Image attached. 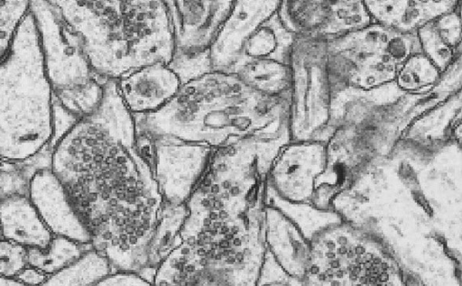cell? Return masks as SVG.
Instances as JSON below:
<instances>
[{"mask_svg":"<svg viewBox=\"0 0 462 286\" xmlns=\"http://www.w3.org/2000/svg\"><path fill=\"white\" fill-rule=\"evenodd\" d=\"M258 286H292L290 282L284 281H273L261 283Z\"/></svg>","mask_w":462,"mask_h":286,"instance_id":"obj_17","label":"cell"},{"mask_svg":"<svg viewBox=\"0 0 462 286\" xmlns=\"http://www.w3.org/2000/svg\"><path fill=\"white\" fill-rule=\"evenodd\" d=\"M200 182H202V183H204V184H206V185H210L212 182H218V183H219V181H218L216 178H214V177H209V178H208V180H206L205 181H200ZM219 184H220V183H219ZM220 185H221V184H220ZM221 186H222V185H221ZM222 187H223V186H222ZM230 187H231V186H230ZM230 187H228V188H229V190H230L231 192H233V191L230 189ZM223 188H225V187H223ZM248 192H249V193H251V194H252V196H253L255 199L260 200V201H263V199L261 198L260 195H259L255 190H252V191H248ZM233 193H235V192H233ZM245 193H247V192H245ZM235 194H242V193H235Z\"/></svg>","mask_w":462,"mask_h":286,"instance_id":"obj_16","label":"cell"},{"mask_svg":"<svg viewBox=\"0 0 462 286\" xmlns=\"http://www.w3.org/2000/svg\"><path fill=\"white\" fill-rule=\"evenodd\" d=\"M90 248L61 235H53L45 249H27L28 265L46 275H56L79 260Z\"/></svg>","mask_w":462,"mask_h":286,"instance_id":"obj_10","label":"cell"},{"mask_svg":"<svg viewBox=\"0 0 462 286\" xmlns=\"http://www.w3.org/2000/svg\"><path fill=\"white\" fill-rule=\"evenodd\" d=\"M408 286H422L421 284H420L418 281H416L415 280L411 279L409 277L408 279Z\"/></svg>","mask_w":462,"mask_h":286,"instance_id":"obj_18","label":"cell"},{"mask_svg":"<svg viewBox=\"0 0 462 286\" xmlns=\"http://www.w3.org/2000/svg\"><path fill=\"white\" fill-rule=\"evenodd\" d=\"M27 196L53 235L90 246L91 236L85 222L49 167H41L33 172Z\"/></svg>","mask_w":462,"mask_h":286,"instance_id":"obj_6","label":"cell"},{"mask_svg":"<svg viewBox=\"0 0 462 286\" xmlns=\"http://www.w3.org/2000/svg\"><path fill=\"white\" fill-rule=\"evenodd\" d=\"M16 277L28 286H42L51 278L31 265L23 268Z\"/></svg>","mask_w":462,"mask_h":286,"instance_id":"obj_14","label":"cell"},{"mask_svg":"<svg viewBox=\"0 0 462 286\" xmlns=\"http://www.w3.org/2000/svg\"><path fill=\"white\" fill-rule=\"evenodd\" d=\"M309 238L310 262L301 286H408L409 277L384 244L339 217Z\"/></svg>","mask_w":462,"mask_h":286,"instance_id":"obj_4","label":"cell"},{"mask_svg":"<svg viewBox=\"0 0 462 286\" xmlns=\"http://www.w3.org/2000/svg\"><path fill=\"white\" fill-rule=\"evenodd\" d=\"M327 149L320 143L287 148L273 164L272 183L281 198L293 204H310L317 177L327 169Z\"/></svg>","mask_w":462,"mask_h":286,"instance_id":"obj_7","label":"cell"},{"mask_svg":"<svg viewBox=\"0 0 462 286\" xmlns=\"http://www.w3.org/2000/svg\"><path fill=\"white\" fill-rule=\"evenodd\" d=\"M28 161L19 162L0 157V200L14 195H27L31 177L41 168L29 165Z\"/></svg>","mask_w":462,"mask_h":286,"instance_id":"obj_11","label":"cell"},{"mask_svg":"<svg viewBox=\"0 0 462 286\" xmlns=\"http://www.w3.org/2000/svg\"><path fill=\"white\" fill-rule=\"evenodd\" d=\"M131 138L79 122L54 143L49 168L113 271L153 270V244L166 206L149 162Z\"/></svg>","mask_w":462,"mask_h":286,"instance_id":"obj_1","label":"cell"},{"mask_svg":"<svg viewBox=\"0 0 462 286\" xmlns=\"http://www.w3.org/2000/svg\"><path fill=\"white\" fill-rule=\"evenodd\" d=\"M263 230L267 253L285 275L300 283L310 262L309 236L287 213L267 204Z\"/></svg>","mask_w":462,"mask_h":286,"instance_id":"obj_8","label":"cell"},{"mask_svg":"<svg viewBox=\"0 0 462 286\" xmlns=\"http://www.w3.org/2000/svg\"><path fill=\"white\" fill-rule=\"evenodd\" d=\"M30 12L38 31L52 94L91 83L81 40L65 21L54 1H30Z\"/></svg>","mask_w":462,"mask_h":286,"instance_id":"obj_5","label":"cell"},{"mask_svg":"<svg viewBox=\"0 0 462 286\" xmlns=\"http://www.w3.org/2000/svg\"><path fill=\"white\" fill-rule=\"evenodd\" d=\"M87 286H153L142 273L112 271Z\"/></svg>","mask_w":462,"mask_h":286,"instance_id":"obj_13","label":"cell"},{"mask_svg":"<svg viewBox=\"0 0 462 286\" xmlns=\"http://www.w3.org/2000/svg\"><path fill=\"white\" fill-rule=\"evenodd\" d=\"M54 135L53 94L29 9L0 61V157L31 161Z\"/></svg>","mask_w":462,"mask_h":286,"instance_id":"obj_3","label":"cell"},{"mask_svg":"<svg viewBox=\"0 0 462 286\" xmlns=\"http://www.w3.org/2000/svg\"><path fill=\"white\" fill-rule=\"evenodd\" d=\"M209 177H214V178H216L215 176H212V175H209V174H208V176H206V177H205L202 180H200V181H205V180H208ZM216 179H217V178H216ZM219 183H220V182H219ZM225 188H226V187H225ZM227 188H228V187H227ZM251 191H252V190H251ZM255 191H256L259 195L261 194L258 190H255ZM233 192H234V191H233ZM244 193H245V192H244ZM260 197L262 198V196H261V195H260Z\"/></svg>","mask_w":462,"mask_h":286,"instance_id":"obj_19","label":"cell"},{"mask_svg":"<svg viewBox=\"0 0 462 286\" xmlns=\"http://www.w3.org/2000/svg\"><path fill=\"white\" fill-rule=\"evenodd\" d=\"M0 229L2 238L27 249H45L53 237L27 195L0 200Z\"/></svg>","mask_w":462,"mask_h":286,"instance_id":"obj_9","label":"cell"},{"mask_svg":"<svg viewBox=\"0 0 462 286\" xmlns=\"http://www.w3.org/2000/svg\"><path fill=\"white\" fill-rule=\"evenodd\" d=\"M27 265V248L1 238L0 276L16 277Z\"/></svg>","mask_w":462,"mask_h":286,"instance_id":"obj_12","label":"cell"},{"mask_svg":"<svg viewBox=\"0 0 462 286\" xmlns=\"http://www.w3.org/2000/svg\"><path fill=\"white\" fill-rule=\"evenodd\" d=\"M177 244L153 286H258L264 270V203L199 183L185 202Z\"/></svg>","mask_w":462,"mask_h":286,"instance_id":"obj_2","label":"cell"},{"mask_svg":"<svg viewBox=\"0 0 462 286\" xmlns=\"http://www.w3.org/2000/svg\"><path fill=\"white\" fill-rule=\"evenodd\" d=\"M208 174H209V175L214 176L212 173L207 172V173L204 175V177H203L200 180H203L206 176H208ZM226 188H227V187H226ZM230 189H231V187H230ZM231 190H232V191H234L232 189H231ZM254 190H258V189H254ZM258 191L260 192L261 190H258ZM234 192H235V191H234ZM247 192H248V191H247ZM235 193H237V192H235ZM243 193H244V192H243ZM260 193H261V192H260Z\"/></svg>","mask_w":462,"mask_h":286,"instance_id":"obj_20","label":"cell"},{"mask_svg":"<svg viewBox=\"0 0 462 286\" xmlns=\"http://www.w3.org/2000/svg\"><path fill=\"white\" fill-rule=\"evenodd\" d=\"M0 286H28L17 277L0 276Z\"/></svg>","mask_w":462,"mask_h":286,"instance_id":"obj_15","label":"cell"},{"mask_svg":"<svg viewBox=\"0 0 462 286\" xmlns=\"http://www.w3.org/2000/svg\"><path fill=\"white\" fill-rule=\"evenodd\" d=\"M2 238V235H1V229H0V239Z\"/></svg>","mask_w":462,"mask_h":286,"instance_id":"obj_21","label":"cell"}]
</instances>
